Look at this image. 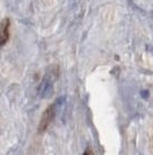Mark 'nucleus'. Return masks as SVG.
I'll list each match as a JSON object with an SVG mask.
<instances>
[{
	"label": "nucleus",
	"mask_w": 153,
	"mask_h": 155,
	"mask_svg": "<svg viewBox=\"0 0 153 155\" xmlns=\"http://www.w3.org/2000/svg\"><path fill=\"white\" fill-rule=\"evenodd\" d=\"M55 109H57V103H53L44 111L43 116L40 118V122H39V126H38L39 133L45 132L46 129L48 127V125L53 120V118L55 117Z\"/></svg>",
	"instance_id": "nucleus-1"
},
{
	"label": "nucleus",
	"mask_w": 153,
	"mask_h": 155,
	"mask_svg": "<svg viewBox=\"0 0 153 155\" xmlns=\"http://www.w3.org/2000/svg\"><path fill=\"white\" fill-rule=\"evenodd\" d=\"M38 93L42 97H50L53 93V82L50 77H45L40 82L38 88Z\"/></svg>",
	"instance_id": "nucleus-2"
},
{
	"label": "nucleus",
	"mask_w": 153,
	"mask_h": 155,
	"mask_svg": "<svg viewBox=\"0 0 153 155\" xmlns=\"http://www.w3.org/2000/svg\"><path fill=\"white\" fill-rule=\"evenodd\" d=\"M0 28V45H5L9 38V27H11V20L5 18L1 22Z\"/></svg>",
	"instance_id": "nucleus-3"
},
{
	"label": "nucleus",
	"mask_w": 153,
	"mask_h": 155,
	"mask_svg": "<svg viewBox=\"0 0 153 155\" xmlns=\"http://www.w3.org/2000/svg\"><path fill=\"white\" fill-rule=\"evenodd\" d=\"M83 155H95V154H93V152H92L90 148H86L85 149V152L83 153Z\"/></svg>",
	"instance_id": "nucleus-4"
},
{
	"label": "nucleus",
	"mask_w": 153,
	"mask_h": 155,
	"mask_svg": "<svg viewBox=\"0 0 153 155\" xmlns=\"http://www.w3.org/2000/svg\"><path fill=\"white\" fill-rule=\"evenodd\" d=\"M142 95L144 98H146V97H148V91H142Z\"/></svg>",
	"instance_id": "nucleus-5"
}]
</instances>
